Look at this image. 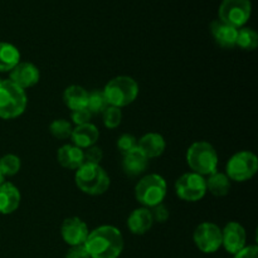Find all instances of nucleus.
<instances>
[{
	"instance_id": "9",
	"label": "nucleus",
	"mask_w": 258,
	"mask_h": 258,
	"mask_svg": "<svg viewBox=\"0 0 258 258\" xmlns=\"http://www.w3.org/2000/svg\"><path fill=\"white\" fill-rule=\"evenodd\" d=\"M251 0H223L219 7V20L232 27H243L251 18Z\"/></svg>"
},
{
	"instance_id": "25",
	"label": "nucleus",
	"mask_w": 258,
	"mask_h": 258,
	"mask_svg": "<svg viewBox=\"0 0 258 258\" xmlns=\"http://www.w3.org/2000/svg\"><path fill=\"white\" fill-rule=\"evenodd\" d=\"M258 45V35L251 28L242 27L238 29L236 39V47L243 50H254Z\"/></svg>"
},
{
	"instance_id": "22",
	"label": "nucleus",
	"mask_w": 258,
	"mask_h": 258,
	"mask_svg": "<svg viewBox=\"0 0 258 258\" xmlns=\"http://www.w3.org/2000/svg\"><path fill=\"white\" fill-rule=\"evenodd\" d=\"M19 62V49L12 43L0 42V72H10Z\"/></svg>"
},
{
	"instance_id": "23",
	"label": "nucleus",
	"mask_w": 258,
	"mask_h": 258,
	"mask_svg": "<svg viewBox=\"0 0 258 258\" xmlns=\"http://www.w3.org/2000/svg\"><path fill=\"white\" fill-rule=\"evenodd\" d=\"M206 184L207 191L212 193L214 197H224L231 190L229 178L226 173H219L218 170L208 175V178L206 179Z\"/></svg>"
},
{
	"instance_id": "28",
	"label": "nucleus",
	"mask_w": 258,
	"mask_h": 258,
	"mask_svg": "<svg viewBox=\"0 0 258 258\" xmlns=\"http://www.w3.org/2000/svg\"><path fill=\"white\" fill-rule=\"evenodd\" d=\"M102 121L103 125L107 128H110V130L118 127L121 121H122V112H121V108L108 106L105 110V112L102 113Z\"/></svg>"
},
{
	"instance_id": "14",
	"label": "nucleus",
	"mask_w": 258,
	"mask_h": 258,
	"mask_svg": "<svg viewBox=\"0 0 258 258\" xmlns=\"http://www.w3.org/2000/svg\"><path fill=\"white\" fill-rule=\"evenodd\" d=\"M22 201V196L14 184L10 181H3L0 184V213L12 214L18 211Z\"/></svg>"
},
{
	"instance_id": "35",
	"label": "nucleus",
	"mask_w": 258,
	"mask_h": 258,
	"mask_svg": "<svg viewBox=\"0 0 258 258\" xmlns=\"http://www.w3.org/2000/svg\"><path fill=\"white\" fill-rule=\"evenodd\" d=\"M3 181H4V176H3L2 173H0V184H2Z\"/></svg>"
},
{
	"instance_id": "2",
	"label": "nucleus",
	"mask_w": 258,
	"mask_h": 258,
	"mask_svg": "<svg viewBox=\"0 0 258 258\" xmlns=\"http://www.w3.org/2000/svg\"><path fill=\"white\" fill-rule=\"evenodd\" d=\"M77 188L88 196H101L110 188V176L100 164H82L76 170Z\"/></svg>"
},
{
	"instance_id": "4",
	"label": "nucleus",
	"mask_w": 258,
	"mask_h": 258,
	"mask_svg": "<svg viewBox=\"0 0 258 258\" xmlns=\"http://www.w3.org/2000/svg\"><path fill=\"white\" fill-rule=\"evenodd\" d=\"M186 163L193 173L208 176L218 168V154L208 141H196L186 150Z\"/></svg>"
},
{
	"instance_id": "26",
	"label": "nucleus",
	"mask_w": 258,
	"mask_h": 258,
	"mask_svg": "<svg viewBox=\"0 0 258 258\" xmlns=\"http://www.w3.org/2000/svg\"><path fill=\"white\" fill-rule=\"evenodd\" d=\"M22 168V161L19 156L14 154H7V155L0 158V173L4 176H14L19 173Z\"/></svg>"
},
{
	"instance_id": "13",
	"label": "nucleus",
	"mask_w": 258,
	"mask_h": 258,
	"mask_svg": "<svg viewBox=\"0 0 258 258\" xmlns=\"http://www.w3.org/2000/svg\"><path fill=\"white\" fill-rule=\"evenodd\" d=\"M9 73V80L24 91L37 85L40 80L39 70L30 62H19Z\"/></svg>"
},
{
	"instance_id": "12",
	"label": "nucleus",
	"mask_w": 258,
	"mask_h": 258,
	"mask_svg": "<svg viewBox=\"0 0 258 258\" xmlns=\"http://www.w3.org/2000/svg\"><path fill=\"white\" fill-rule=\"evenodd\" d=\"M246 229L238 222H229L222 229V246L228 253L236 254L247 246Z\"/></svg>"
},
{
	"instance_id": "5",
	"label": "nucleus",
	"mask_w": 258,
	"mask_h": 258,
	"mask_svg": "<svg viewBox=\"0 0 258 258\" xmlns=\"http://www.w3.org/2000/svg\"><path fill=\"white\" fill-rule=\"evenodd\" d=\"M139 91V83L130 76H117L103 88L108 105L118 108L131 105L138 98Z\"/></svg>"
},
{
	"instance_id": "34",
	"label": "nucleus",
	"mask_w": 258,
	"mask_h": 258,
	"mask_svg": "<svg viewBox=\"0 0 258 258\" xmlns=\"http://www.w3.org/2000/svg\"><path fill=\"white\" fill-rule=\"evenodd\" d=\"M257 246L252 244V246H246L244 248H242L241 251L237 252V253L234 254V258H257Z\"/></svg>"
},
{
	"instance_id": "30",
	"label": "nucleus",
	"mask_w": 258,
	"mask_h": 258,
	"mask_svg": "<svg viewBox=\"0 0 258 258\" xmlns=\"http://www.w3.org/2000/svg\"><path fill=\"white\" fill-rule=\"evenodd\" d=\"M103 158L102 149L93 145L83 150V164H100Z\"/></svg>"
},
{
	"instance_id": "10",
	"label": "nucleus",
	"mask_w": 258,
	"mask_h": 258,
	"mask_svg": "<svg viewBox=\"0 0 258 258\" xmlns=\"http://www.w3.org/2000/svg\"><path fill=\"white\" fill-rule=\"evenodd\" d=\"M193 241L203 253H214L222 247V229L212 222H203L196 228Z\"/></svg>"
},
{
	"instance_id": "6",
	"label": "nucleus",
	"mask_w": 258,
	"mask_h": 258,
	"mask_svg": "<svg viewBox=\"0 0 258 258\" xmlns=\"http://www.w3.org/2000/svg\"><path fill=\"white\" fill-rule=\"evenodd\" d=\"M168 193L165 179L159 174H148L138 181L135 186V198L145 208H154L161 204Z\"/></svg>"
},
{
	"instance_id": "27",
	"label": "nucleus",
	"mask_w": 258,
	"mask_h": 258,
	"mask_svg": "<svg viewBox=\"0 0 258 258\" xmlns=\"http://www.w3.org/2000/svg\"><path fill=\"white\" fill-rule=\"evenodd\" d=\"M72 130V123L64 118H57V120L52 121V123L49 125V133L59 140H66V139L71 138Z\"/></svg>"
},
{
	"instance_id": "21",
	"label": "nucleus",
	"mask_w": 258,
	"mask_h": 258,
	"mask_svg": "<svg viewBox=\"0 0 258 258\" xmlns=\"http://www.w3.org/2000/svg\"><path fill=\"white\" fill-rule=\"evenodd\" d=\"M87 90L78 85H71L63 92V102L71 111L82 110L87 107Z\"/></svg>"
},
{
	"instance_id": "8",
	"label": "nucleus",
	"mask_w": 258,
	"mask_h": 258,
	"mask_svg": "<svg viewBox=\"0 0 258 258\" xmlns=\"http://www.w3.org/2000/svg\"><path fill=\"white\" fill-rule=\"evenodd\" d=\"M175 193L181 201L184 202H199L206 197L207 194V184L206 178L199 174L185 173L175 181Z\"/></svg>"
},
{
	"instance_id": "31",
	"label": "nucleus",
	"mask_w": 258,
	"mask_h": 258,
	"mask_svg": "<svg viewBox=\"0 0 258 258\" xmlns=\"http://www.w3.org/2000/svg\"><path fill=\"white\" fill-rule=\"evenodd\" d=\"M92 113L87 110V107L82 108V110L72 111V115H71V118H72V122L75 123L76 126L85 125V123L91 122V118H92Z\"/></svg>"
},
{
	"instance_id": "20",
	"label": "nucleus",
	"mask_w": 258,
	"mask_h": 258,
	"mask_svg": "<svg viewBox=\"0 0 258 258\" xmlns=\"http://www.w3.org/2000/svg\"><path fill=\"white\" fill-rule=\"evenodd\" d=\"M57 160L63 168L77 170L83 164V150L73 144H66L57 151Z\"/></svg>"
},
{
	"instance_id": "29",
	"label": "nucleus",
	"mask_w": 258,
	"mask_h": 258,
	"mask_svg": "<svg viewBox=\"0 0 258 258\" xmlns=\"http://www.w3.org/2000/svg\"><path fill=\"white\" fill-rule=\"evenodd\" d=\"M138 148V139L131 134H123L117 140V149L122 155L135 150Z\"/></svg>"
},
{
	"instance_id": "18",
	"label": "nucleus",
	"mask_w": 258,
	"mask_h": 258,
	"mask_svg": "<svg viewBox=\"0 0 258 258\" xmlns=\"http://www.w3.org/2000/svg\"><path fill=\"white\" fill-rule=\"evenodd\" d=\"M98 138H100V131H98L97 126L91 122L76 126L72 130V135H71L73 145L82 149V150L96 145Z\"/></svg>"
},
{
	"instance_id": "17",
	"label": "nucleus",
	"mask_w": 258,
	"mask_h": 258,
	"mask_svg": "<svg viewBox=\"0 0 258 258\" xmlns=\"http://www.w3.org/2000/svg\"><path fill=\"white\" fill-rule=\"evenodd\" d=\"M165 148V139L158 133H148L138 140V149L148 159L159 158L163 155Z\"/></svg>"
},
{
	"instance_id": "15",
	"label": "nucleus",
	"mask_w": 258,
	"mask_h": 258,
	"mask_svg": "<svg viewBox=\"0 0 258 258\" xmlns=\"http://www.w3.org/2000/svg\"><path fill=\"white\" fill-rule=\"evenodd\" d=\"M154 224L153 214L149 208L141 207L136 208L130 213L127 218V228L128 231L136 236H143L148 233Z\"/></svg>"
},
{
	"instance_id": "7",
	"label": "nucleus",
	"mask_w": 258,
	"mask_h": 258,
	"mask_svg": "<svg viewBox=\"0 0 258 258\" xmlns=\"http://www.w3.org/2000/svg\"><path fill=\"white\" fill-rule=\"evenodd\" d=\"M258 170V159L252 151H238L231 156L226 165V174L229 180L243 183L251 180Z\"/></svg>"
},
{
	"instance_id": "3",
	"label": "nucleus",
	"mask_w": 258,
	"mask_h": 258,
	"mask_svg": "<svg viewBox=\"0 0 258 258\" xmlns=\"http://www.w3.org/2000/svg\"><path fill=\"white\" fill-rule=\"evenodd\" d=\"M28 97L23 88L10 80L0 81V118L13 120L27 110Z\"/></svg>"
},
{
	"instance_id": "1",
	"label": "nucleus",
	"mask_w": 258,
	"mask_h": 258,
	"mask_svg": "<svg viewBox=\"0 0 258 258\" xmlns=\"http://www.w3.org/2000/svg\"><path fill=\"white\" fill-rule=\"evenodd\" d=\"M91 258H118L123 251V236L113 226H100L90 231L85 242Z\"/></svg>"
},
{
	"instance_id": "11",
	"label": "nucleus",
	"mask_w": 258,
	"mask_h": 258,
	"mask_svg": "<svg viewBox=\"0 0 258 258\" xmlns=\"http://www.w3.org/2000/svg\"><path fill=\"white\" fill-rule=\"evenodd\" d=\"M90 234L88 226L78 217L64 219L60 226V236L68 246H82Z\"/></svg>"
},
{
	"instance_id": "32",
	"label": "nucleus",
	"mask_w": 258,
	"mask_h": 258,
	"mask_svg": "<svg viewBox=\"0 0 258 258\" xmlns=\"http://www.w3.org/2000/svg\"><path fill=\"white\" fill-rule=\"evenodd\" d=\"M151 214H153L154 222H158V223H165L169 219V209L168 207L164 206L163 203L158 204L154 208L150 209Z\"/></svg>"
},
{
	"instance_id": "16",
	"label": "nucleus",
	"mask_w": 258,
	"mask_h": 258,
	"mask_svg": "<svg viewBox=\"0 0 258 258\" xmlns=\"http://www.w3.org/2000/svg\"><path fill=\"white\" fill-rule=\"evenodd\" d=\"M211 32L219 47L224 48V49H231V48L236 47L237 33H238L237 28L217 19L212 22Z\"/></svg>"
},
{
	"instance_id": "19",
	"label": "nucleus",
	"mask_w": 258,
	"mask_h": 258,
	"mask_svg": "<svg viewBox=\"0 0 258 258\" xmlns=\"http://www.w3.org/2000/svg\"><path fill=\"white\" fill-rule=\"evenodd\" d=\"M148 164L149 159L136 148L135 150L122 155L121 166H122V170L126 175L134 178V176L141 175L148 168Z\"/></svg>"
},
{
	"instance_id": "33",
	"label": "nucleus",
	"mask_w": 258,
	"mask_h": 258,
	"mask_svg": "<svg viewBox=\"0 0 258 258\" xmlns=\"http://www.w3.org/2000/svg\"><path fill=\"white\" fill-rule=\"evenodd\" d=\"M64 258H91L85 246H72L66 253Z\"/></svg>"
},
{
	"instance_id": "24",
	"label": "nucleus",
	"mask_w": 258,
	"mask_h": 258,
	"mask_svg": "<svg viewBox=\"0 0 258 258\" xmlns=\"http://www.w3.org/2000/svg\"><path fill=\"white\" fill-rule=\"evenodd\" d=\"M107 98H106L103 90H93L88 92L87 110L92 115H102L106 108L108 107Z\"/></svg>"
}]
</instances>
